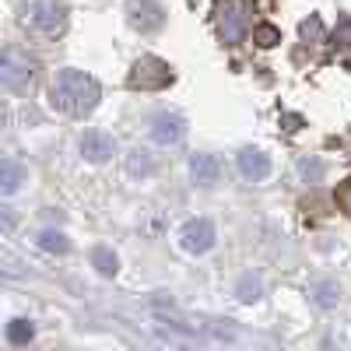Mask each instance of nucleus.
<instances>
[{
    "mask_svg": "<svg viewBox=\"0 0 351 351\" xmlns=\"http://www.w3.org/2000/svg\"><path fill=\"white\" fill-rule=\"evenodd\" d=\"M99 99H102L99 81L92 74H84V71H74V67L60 71V74L53 77V84H49L53 109H60L67 116H88V112L99 106Z\"/></svg>",
    "mask_w": 351,
    "mask_h": 351,
    "instance_id": "f257e3e1",
    "label": "nucleus"
},
{
    "mask_svg": "<svg viewBox=\"0 0 351 351\" xmlns=\"http://www.w3.org/2000/svg\"><path fill=\"white\" fill-rule=\"evenodd\" d=\"M18 21L36 36H60L67 25V4L64 0H25Z\"/></svg>",
    "mask_w": 351,
    "mask_h": 351,
    "instance_id": "f03ea898",
    "label": "nucleus"
},
{
    "mask_svg": "<svg viewBox=\"0 0 351 351\" xmlns=\"http://www.w3.org/2000/svg\"><path fill=\"white\" fill-rule=\"evenodd\" d=\"M130 88H141V92H158V88L172 84V67L158 56H141L130 71Z\"/></svg>",
    "mask_w": 351,
    "mask_h": 351,
    "instance_id": "7ed1b4c3",
    "label": "nucleus"
},
{
    "mask_svg": "<svg viewBox=\"0 0 351 351\" xmlns=\"http://www.w3.org/2000/svg\"><path fill=\"white\" fill-rule=\"evenodd\" d=\"M32 74H36V64L28 60V53L8 46L4 56H0V81H4V88L18 92V88H25L28 81H32Z\"/></svg>",
    "mask_w": 351,
    "mask_h": 351,
    "instance_id": "20e7f679",
    "label": "nucleus"
},
{
    "mask_svg": "<svg viewBox=\"0 0 351 351\" xmlns=\"http://www.w3.org/2000/svg\"><path fill=\"white\" fill-rule=\"evenodd\" d=\"M246 0H221L218 4V32L225 43H239L246 32Z\"/></svg>",
    "mask_w": 351,
    "mask_h": 351,
    "instance_id": "39448f33",
    "label": "nucleus"
},
{
    "mask_svg": "<svg viewBox=\"0 0 351 351\" xmlns=\"http://www.w3.org/2000/svg\"><path fill=\"white\" fill-rule=\"evenodd\" d=\"M180 246L193 256L208 253L215 246V221L211 218H190L183 228H180Z\"/></svg>",
    "mask_w": 351,
    "mask_h": 351,
    "instance_id": "423d86ee",
    "label": "nucleus"
},
{
    "mask_svg": "<svg viewBox=\"0 0 351 351\" xmlns=\"http://www.w3.org/2000/svg\"><path fill=\"white\" fill-rule=\"evenodd\" d=\"M127 18H130V25L137 28V32H158V28L165 25V8L155 4V0H134V4L127 8Z\"/></svg>",
    "mask_w": 351,
    "mask_h": 351,
    "instance_id": "0eeeda50",
    "label": "nucleus"
},
{
    "mask_svg": "<svg viewBox=\"0 0 351 351\" xmlns=\"http://www.w3.org/2000/svg\"><path fill=\"white\" fill-rule=\"evenodd\" d=\"M186 137V120L176 112H158L152 120V141L162 144V148H172V144H180Z\"/></svg>",
    "mask_w": 351,
    "mask_h": 351,
    "instance_id": "6e6552de",
    "label": "nucleus"
},
{
    "mask_svg": "<svg viewBox=\"0 0 351 351\" xmlns=\"http://www.w3.org/2000/svg\"><path fill=\"white\" fill-rule=\"evenodd\" d=\"M81 155L88 158V162H109L112 155H116V141H112V134H106V130H84L81 134Z\"/></svg>",
    "mask_w": 351,
    "mask_h": 351,
    "instance_id": "1a4fd4ad",
    "label": "nucleus"
},
{
    "mask_svg": "<svg viewBox=\"0 0 351 351\" xmlns=\"http://www.w3.org/2000/svg\"><path fill=\"white\" fill-rule=\"evenodd\" d=\"M239 172L246 176L250 183H260V180L271 176V158L263 155L260 148H243L239 152Z\"/></svg>",
    "mask_w": 351,
    "mask_h": 351,
    "instance_id": "9d476101",
    "label": "nucleus"
},
{
    "mask_svg": "<svg viewBox=\"0 0 351 351\" xmlns=\"http://www.w3.org/2000/svg\"><path fill=\"white\" fill-rule=\"evenodd\" d=\"M218 172H221V162H218L215 155H208V152H197V155L190 158V180L200 183V186L218 183Z\"/></svg>",
    "mask_w": 351,
    "mask_h": 351,
    "instance_id": "9b49d317",
    "label": "nucleus"
},
{
    "mask_svg": "<svg viewBox=\"0 0 351 351\" xmlns=\"http://www.w3.org/2000/svg\"><path fill=\"white\" fill-rule=\"evenodd\" d=\"M25 180H28L25 165H18L14 158H4V162H0V193H4V197H14V193L21 190Z\"/></svg>",
    "mask_w": 351,
    "mask_h": 351,
    "instance_id": "f8f14e48",
    "label": "nucleus"
},
{
    "mask_svg": "<svg viewBox=\"0 0 351 351\" xmlns=\"http://www.w3.org/2000/svg\"><path fill=\"white\" fill-rule=\"evenodd\" d=\"M309 295H313V302H316L319 309H334V306L341 302V288H337L334 281H316V285L309 288Z\"/></svg>",
    "mask_w": 351,
    "mask_h": 351,
    "instance_id": "ddd939ff",
    "label": "nucleus"
},
{
    "mask_svg": "<svg viewBox=\"0 0 351 351\" xmlns=\"http://www.w3.org/2000/svg\"><path fill=\"white\" fill-rule=\"evenodd\" d=\"M92 263L99 267L102 278H112L116 271H120V260H116V253H112L109 246H95V250H92Z\"/></svg>",
    "mask_w": 351,
    "mask_h": 351,
    "instance_id": "4468645a",
    "label": "nucleus"
},
{
    "mask_svg": "<svg viewBox=\"0 0 351 351\" xmlns=\"http://www.w3.org/2000/svg\"><path fill=\"white\" fill-rule=\"evenodd\" d=\"M253 43H256L260 49H271V46H278V43H281V28H278V25H271V21H260V25H253Z\"/></svg>",
    "mask_w": 351,
    "mask_h": 351,
    "instance_id": "2eb2a0df",
    "label": "nucleus"
},
{
    "mask_svg": "<svg viewBox=\"0 0 351 351\" xmlns=\"http://www.w3.org/2000/svg\"><path fill=\"white\" fill-rule=\"evenodd\" d=\"M236 295H239V302H260L263 299V285H260V278H253V274H243L239 278V288H236Z\"/></svg>",
    "mask_w": 351,
    "mask_h": 351,
    "instance_id": "dca6fc26",
    "label": "nucleus"
},
{
    "mask_svg": "<svg viewBox=\"0 0 351 351\" xmlns=\"http://www.w3.org/2000/svg\"><path fill=\"white\" fill-rule=\"evenodd\" d=\"M36 337V324H28V319H11V324H8V341L11 344H28V341H32Z\"/></svg>",
    "mask_w": 351,
    "mask_h": 351,
    "instance_id": "f3484780",
    "label": "nucleus"
},
{
    "mask_svg": "<svg viewBox=\"0 0 351 351\" xmlns=\"http://www.w3.org/2000/svg\"><path fill=\"white\" fill-rule=\"evenodd\" d=\"M127 169H130L134 176H152V172H155V158L144 152V148H134L130 158H127Z\"/></svg>",
    "mask_w": 351,
    "mask_h": 351,
    "instance_id": "a211bd4d",
    "label": "nucleus"
},
{
    "mask_svg": "<svg viewBox=\"0 0 351 351\" xmlns=\"http://www.w3.org/2000/svg\"><path fill=\"white\" fill-rule=\"evenodd\" d=\"M36 243H39V250H46V253H67V250H71V239L64 236V232H43Z\"/></svg>",
    "mask_w": 351,
    "mask_h": 351,
    "instance_id": "6ab92c4d",
    "label": "nucleus"
},
{
    "mask_svg": "<svg viewBox=\"0 0 351 351\" xmlns=\"http://www.w3.org/2000/svg\"><path fill=\"white\" fill-rule=\"evenodd\" d=\"M302 36H306V39H319V36H324V21H319L316 14L306 18V21H302Z\"/></svg>",
    "mask_w": 351,
    "mask_h": 351,
    "instance_id": "aec40b11",
    "label": "nucleus"
},
{
    "mask_svg": "<svg viewBox=\"0 0 351 351\" xmlns=\"http://www.w3.org/2000/svg\"><path fill=\"white\" fill-rule=\"evenodd\" d=\"M337 204H341V208H344V211L351 215V180H348V183H344V186L337 190Z\"/></svg>",
    "mask_w": 351,
    "mask_h": 351,
    "instance_id": "412c9836",
    "label": "nucleus"
},
{
    "mask_svg": "<svg viewBox=\"0 0 351 351\" xmlns=\"http://www.w3.org/2000/svg\"><path fill=\"white\" fill-rule=\"evenodd\" d=\"M302 172H306V176H319V172H324V165H319V162H313V165L302 162Z\"/></svg>",
    "mask_w": 351,
    "mask_h": 351,
    "instance_id": "4be33fe9",
    "label": "nucleus"
}]
</instances>
